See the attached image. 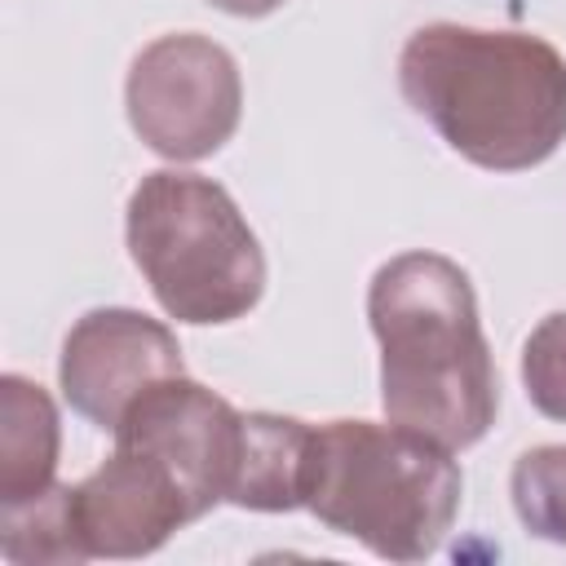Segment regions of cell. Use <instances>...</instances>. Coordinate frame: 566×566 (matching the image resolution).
Instances as JSON below:
<instances>
[{"label": "cell", "instance_id": "9c48e42d", "mask_svg": "<svg viewBox=\"0 0 566 566\" xmlns=\"http://www.w3.org/2000/svg\"><path fill=\"white\" fill-rule=\"evenodd\" d=\"M62 424L53 398L9 371L0 376V504H22L53 486Z\"/></svg>", "mask_w": 566, "mask_h": 566}, {"label": "cell", "instance_id": "8992f818", "mask_svg": "<svg viewBox=\"0 0 566 566\" xmlns=\"http://www.w3.org/2000/svg\"><path fill=\"white\" fill-rule=\"evenodd\" d=\"M115 442L159 460L195 517L230 500L243 460V411L186 371L155 380L115 424Z\"/></svg>", "mask_w": 566, "mask_h": 566}, {"label": "cell", "instance_id": "4fadbf2b", "mask_svg": "<svg viewBox=\"0 0 566 566\" xmlns=\"http://www.w3.org/2000/svg\"><path fill=\"white\" fill-rule=\"evenodd\" d=\"M522 385L539 416L566 420V310L535 323L522 345Z\"/></svg>", "mask_w": 566, "mask_h": 566}, {"label": "cell", "instance_id": "7c38bea8", "mask_svg": "<svg viewBox=\"0 0 566 566\" xmlns=\"http://www.w3.org/2000/svg\"><path fill=\"white\" fill-rule=\"evenodd\" d=\"M509 491L522 526L535 539L566 544V447L562 442L522 451L513 464Z\"/></svg>", "mask_w": 566, "mask_h": 566}, {"label": "cell", "instance_id": "ba28073f", "mask_svg": "<svg viewBox=\"0 0 566 566\" xmlns=\"http://www.w3.org/2000/svg\"><path fill=\"white\" fill-rule=\"evenodd\" d=\"M75 491V522L88 557H146L199 522L172 473L146 451L119 447Z\"/></svg>", "mask_w": 566, "mask_h": 566}, {"label": "cell", "instance_id": "8fae6325", "mask_svg": "<svg viewBox=\"0 0 566 566\" xmlns=\"http://www.w3.org/2000/svg\"><path fill=\"white\" fill-rule=\"evenodd\" d=\"M0 553L13 566H75L88 562V548L80 539L75 522V491L66 482H53L49 491L0 504Z\"/></svg>", "mask_w": 566, "mask_h": 566}, {"label": "cell", "instance_id": "5bb4252c", "mask_svg": "<svg viewBox=\"0 0 566 566\" xmlns=\"http://www.w3.org/2000/svg\"><path fill=\"white\" fill-rule=\"evenodd\" d=\"M212 9H221V13H234V18H265V13H274L283 0H208Z\"/></svg>", "mask_w": 566, "mask_h": 566}, {"label": "cell", "instance_id": "52a82bcc", "mask_svg": "<svg viewBox=\"0 0 566 566\" xmlns=\"http://www.w3.org/2000/svg\"><path fill=\"white\" fill-rule=\"evenodd\" d=\"M177 371H181L177 336L159 318L142 310H124V305H102L75 318V327L62 340V363H57L66 402L106 433H115L124 411L155 380L177 376Z\"/></svg>", "mask_w": 566, "mask_h": 566}, {"label": "cell", "instance_id": "3957f363", "mask_svg": "<svg viewBox=\"0 0 566 566\" xmlns=\"http://www.w3.org/2000/svg\"><path fill=\"white\" fill-rule=\"evenodd\" d=\"M460 464L424 433L376 420L310 429L301 509L385 562H424L460 509Z\"/></svg>", "mask_w": 566, "mask_h": 566}, {"label": "cell", "instance_id": "7a4b0ae2", "mask_svg": "<svg viewBox=\"0 0 566 566\" xmlns=\"http://www.w3.org/2000/svg\"><path fill=\"white\" fill-rule=\"evenodd\" d=\"M367 318L380 340L385 420L447 451L482 442L500 385L469 274L442 252H402L371 274Z\"/></svg>", "mask_w": 566, "mask_h": 566}, {"label": "cell", "instance_id": "5b68a950", "mask_svg": "<svg viewBox=\"0 0 566 566\" xmlns=\"http://www.w3.org/2000/svg\"><path fill=\"white\" fill-rule=\"evenodd\" d=\"M133 133L172 164L217 155L243 115V80L234 57L195 31L150 40L124 84Z\"/></svg>", "mask_w": 566, "mask_h": 566}, {"label": "cell", "instance_id": "6da1fadb", "mask_svg": "<svg viewBox=\"0 0 566 566\" xmlns=\"http://www.w3.org/2000/svg\"><path fill=\"white\" fill-rule=\"evenodd\" d=\"M398 88L486 172H522L566 142V57L531 31L429 22L398 53Z\"/></svg>", "mask_w": 566, "mask_h": 566}, {"label": "cell", "instance_id": "30bf717a", "mask_svg": "<svg viewBox=\"0 0 566 566\" xmlns=\"http://www.w3.org/2000/svg\"><path fill=\"white\" fill-rule=\"evenodd\" d=\"M310 429L296 416L274 411H248L243 416V460L230 491V504L256 509V513H292L301 509V482H305V451Z\"/></svg>", "mask_w": 566, "mask_h": 566}, {"label": "cell", "instance_id": "277c9868", "mask_svg": "<svg viewBox=\"0 0 566 566\" xmlns=\"http://www.w3.org/2000/svg\"><path fill=\"white\" fill-rule=\"evenodd\" d=\"M128 256L177 323H234L265 292V252L226 186L159 168L124 212Z\"/></svg>", "mask_w": 566, "mask_h": 566}]
</instances>
